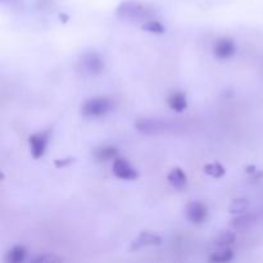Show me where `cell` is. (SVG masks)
Listing matches in <instances>:
<instances>
[{"label":"cell","instance_id":"cell-1","mask_svg":"<svg viewBox=\"0 0 263 263\" xmlns=\"http://www.w3.org/2000/svg\"><path fill=\"white\" fill-rule=\"evenodd\" d=\"M156 14V8L141 0H123L116 9V15L128 22H145Z\"/></svg>","mask_w":263,"mask_h":263},{"label":"cell","instance_id":"cell-2","mask_svg":"<svg viewBox=\"0 0 263 263\" xmlns=\"http://www.w3.org/2000/svg\"><path fill=\"white\" fill-rule=\"evenodd\" d=\"M77 68L81 73L87 74V76H98L103 73L105 69L104 57L98 51H87L80 58Z\"/></svg>","mask_w":263,"mask_h":263},{"label":"cell","instance_id":"cell-3","mask_svg":"<svg viewBox=\"0 0 263 263\" xmlns=\"http://www.w3.org/2000/svg\"><path fill=\"white\" fill-rule=\"evenodd\" d=\"M112 109V99L107 97H95L84 102V104L81 105V115L85 117H102Z\"/></svg>","mask_w":263,"mask_h":263},{"label":"cell","instance_id":"cell-4","mask_svg":"<svg viewBox=\"0 0 263 263\" xmlns=\"http://www.w3.org/2000/svg\"><path fill=\"white\" fill-rule=\"evenodd\" d=\"M135 127L139 133L153 135V134H162L164 131L171 130L174 125L168 120H163V118L143 117L136 120Z\"/></svg>","mask_w":263,"mask_h":263},{"label":"cell","instance_id":"cell-5","mask_svg":"<svg viewBox=\"0 0 263 263\" xmlns=\"http://www.w3.org/2000/svg\"><path fill=\"white\" fill-rule=\"evenodd\" d=\"M49 138H50V131H44V133L32 134L28 138V144H30L31 156L33 159H39L45 154L46 146H48Z\"/></svg>","mask_w":263,"mask_h":263},{"label":"cell","instance_id":"cell-6","mask_svg":"<svg viewBox=\"0 0 263 263\" xmlns=\"http://www.w3.org/2000/svg\"><path fill=\"white\" fill-rule=\"evenodd\" d=\"M112 170L116 177L121 180H126V181H134L139 176L138 171L126 159L120 158V157L113 159Z\"/></svg>","mask_w":263,"mask_h":263},{"label":"cell","instance_id":"cell-7","mask_svg":"<svg viewBox=\"0 0 263 263\" xmlns=\"http://www.w3.org/2000/svg\"><path fill=\"white\" fill-rule=\"evenodd\" d=\"M185 216L192 223L199 225L208 217V207L202 202H192L186 205Z\"/></svg>","mask_w":263,"mask_h":263},{"label":"cell","instance_id":"cell-8","mask_svg":"<svg viewBox=\"0 0 263 263\" xmlns=\"http://www.w3.org/2000/svg\"><path fill=\"white\" fill-rule=\"evenodd\" d=\"M236 53V45L231 39L223 37L220 39L213 46V54L216 58L221 59H230L234 54Z\"/></svg>","mask_w":263,"mask_h":263},{"label":"cell","instance_id":"cell-9","mask_svg":"<svg viewBox=\"0 0 263 263\" xmlns=\"http://www.w3.org/2000/svg\"><path fill=\"white\" fill-rule=\"evenodd\" d=\"M162 243V238L157 234L149 233V231H143L135 240L131 243L130 249L131 251H139L141 248L152 246H159Z\"/></svg>","mask_w":263,"mask_h":263},{"label":"cell","instance_id":"cell-10","mask_svg":"<svg viewBox=\"0 0 263 263\" xmlns=\"http://www.w3.org/2000/svg\"><path fill=\"white\" fill-rule=\"evenodd\" d=\"M168 182L177 190H184L187 186V176L180 167H175L167 176Z\"/></svg>","mask_w":263,"mask_h":263},{"label":"cell","instance_id":"cell-11","mask_svg":"<svg viewBox=\"0 0 263 263\" xmlns=\"http://www.w3.org/2000/svg\"><path fill=\"white\" fill-rule=\"evenodd\" d=\"M167 102H168L170 108H171V109H174L175 112H177V113L184 112V110L187 108L186 95L181 91L172 92V94L168 97V99H167Z\"/></svg>","mask_w":263,"mask_h":263},{"label":"cell","instance_id":"cell-12","mask_svg":"<svg viewBox=\"0 0 263 263\" xmlns=\"http://www.w3.org/2000/svg\"><path fill=\"white\" fill-rule=\"evenodd\" d=\"M27 251L23 246H14L5 256V262L8 263H20L25 261Z\"/></svg>","mask_w":263,"mask_h":263},{"label":"cell","instance_id":"cell-13","mask_svg":"<svg viewBox=\"0 0 263 263\" xmlns=\"http://www.w3.org/2000/svg\"><path fill=\"white\" fill-rule=\"evenodd\" d=\"M94 157L99 162L115 159L118 157V149L115 148V146H103V148L97 149L94 152Z\"/></svg>","mask_w":263,"mask_h":263},{"label":"cell","instance_id":"cell-14","mask_svg":"<svg viewBox=\"0 0 263 263\" xmlns=\"http://www.w3.org/2000/svg\"><path fill=\"white\" fill-rule=\"evenodd\" d=\"M141 30L146 31V32L156 33V35H161V33L166 32V27H164L159 21L154 20V18L143 22V25H141Z\"/></svg>","mask_w":263,"mask_h":263},{"label":"cell","instance_id":"cell-15","mask_svg":"<svg viewBox=\"0 0 263 263\" xmlns=\"http://www.w3.org/2000/svg\"><path fill=\"white\" fill-rule=\"evenodd\" d=\"M249 205V200L247 198H236L231 202L230 207H229V212L233 215H240L247 211Z\"/></svg>","mask_w":263,"mask_h":263},{"label":"cell","instance_id":"cell-16","mask_svg":"<svg viewBox=\"0 0 263 263\" xmlns=\"http://www.w3.org/2000/svg\"><path fill=\"white\" fill-rule=\"evenodd\" d=\"M236 236L235 234L231 233V231H221L217 236L215 238L213 243L217 247H228L235 241Z\"/></svg>","mask_w":263,"mask_h":263},{"label":"cell","instance_id":"cell-17","mask_svg":"<svg viewBox=\"0 0 263 263\" xmlns=\"http://www.w3.org/2000/svg\"><path fill=\"white\" fill-rule=\"evenodd\" d=\"M254 222V216L251 215V213H246V215H241L238 216V217L234 218L231 221V226L235 229H244L247 226L252 225Z\"/></svg>","mask_w":263,"mask_h":263},{"label":"cell","instance_id":"cell-18","mask_svg":"<svg viewBox=\"0 0 263 263\" xmlns=\"http://www.w3.org/2000/svg\"><path fill=\"white\" fill-rule=\"evenodd\" d=\"M203 170H204V172L207 175H210V176L215 177V179H220V177H222L223 175L226 174V170L223 168L222 164L220 163H208L205 164L204 167H203Z\"/></svg>","mask_w":263,"mask_h":263},{"label":"cell","instance_id":"cell-19","mask_svg":"<svg viewBox=\"0 0 263 263\" xmlns=\"http://www.w3.org/2000/svg\"><path fill=\"white\" fill-rule=\"evenodd\" d=\"M234 258V252L231 249H223V251L216 252L213 253L212 256L210 257L211 262H216V263H223V262H229Z\"/></svg>","mask_w":263,"mask_h":263},{"label":"cell","instance_id":"cell-20","mask_svg":"<svg viewBox=\"0 0 263 263\" xmlns=\"http://www.w3.org/2000/svg\"><path fill=\"white\" fill-rule=\"evenodd\" d=\"M62 261H63V258H61V257L58 256H54V254H50V253L40 254V256L31 259V262L33 263H55V262H62Z\"/></svg>","mask_w":263,"mask_h":263},{"label":"cell","instance_id":"cell-21","mask_svg":"<svg viewBox=\"0 0 263 263\" xmlns=\"http://www.w3.org/2000/svg\"><path fill=\"white\" fill-rule=\"evenodd\" d=\"M72 162H73V159L72 158L57 159V161L54 162V164H55V167H58V168H62V167H66V166H68V164H71Z\"/></svg>","mask_w":263,"mask_h":263}]
</instances>
